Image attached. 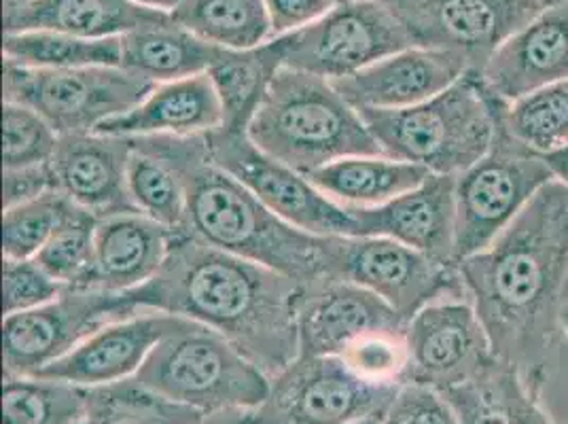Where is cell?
I'll list each match as a JSON object with an SVG mask.
<instances>
[{
    "mask_svg": "<svg viewBox=\"0 0 568 424\" xmlns=\"http://www.w3.org/2000/svg\"><path fill=\"white\" fill-rule=\"evenodd\" d=\"M560 325H562V333H565V337H567L568 342V304H565V307H562V314H560Z\"/></svg>",
    "mask_w": 568,
    "mask_h": 424,
    "instance_id": "48",
    "label": "cell"
},
{
    "mask_svg": "<svg viewBox=\"0 0 568 424\" xmlns=\"http://www.w3.org/2000/svg\"><path fill=\"white\" fill-rule=\"evenodd\" d=\"M272 41L283 67L329 81L412 48L402 22L379 0H342L318 22Z\"/></svg>",
    "mask_w": 568,
    "mask_h": 424,
    "instance_id": "10",
    "label": "cell"
},
{
    "mask_svg": "<svg viewBox=\"0 0 568 424\" xmlns=\"http://www.w3.org/2000/svg\"><path fill=\"white\" fill-rule=\"evenodd\" d=\"M339 2H342V0H339Z\"/></svg>",
    "mask_w": 568,
    "mask_h": 424,
    "instance_id": "51",
    "label": "cell"
},
{
    "mask_svg": "<svg viewBox=\"0 0 568 424\" xmlns=\"http://www.w3.org/2000/svg\"><path fill=\"white\" fill-rule=\"evenodd\" d=\"M176 319L179 316L158 310H139L95 331L72 353L51 363L37 376L81 388L106 386L134 377L158 342L174 327Z\"/></svg>",
    "mask_w": 568,
    "mask_h": 424,
    "instance_id": "20",
    "label": "cell"
},
{
    "mask_svg": "<svg viewBox=\"0 0 568 424\" xmlns=\"http://www.w3.org/2000/svg\"><path fill=\"white\" fill-rule=\"evenodd\" d=\"M405 323L378 295L348 281L323 279L302 286L297 306L300 356H339L358 337Z\"/></svg>",
    "mask_w": 568,
    "mask_h": 424,
    "instance_id": "17",
    "label": "cell"
},
{
    "mask_svg": "<svg viewBox=\"0 0 568 424\" xmlns=\"http://www.w3.org/2000/svg\"><path fill=\"white\" fill-rule=\"evenodd\" d=\"M88 388L39 376H4L2 424H85Z\"/></svg>",
    "mask_w": 568,
    "mask_h": 424,
    "instance_id": "32",
    "label": "cell"
},
{
    "mask_svg": "<svg viewBox=\"0 0 568 424\" xmlns=\"http://www.w3.org/2000/svg\"><path fill=\"white\" fill-rule=\"evenodd\" d=\"M270 397L253 424H344L384 416L402 384H369L337 356H297L270 377Z\"/></svg>",
    "mask_w": 568,
    "mask_h": 424,
    "instance_id": "11",
    "label": "cell"
},
{
    "mask_svg": "<svg viewBox=\"0 0 568 424\" xmlns=\"http://www.w3.org/2000/svg\"><path fill=\"white\" fill-rule=\"evenodd\" d=\"M28 0H2V11H9V9H16V7H20V4H24Z\"/></svg>",
    "mask_w": 568,
    "mask_h": 424,
    "instance_id": "49",
    "label": "cell"
},
{
    "mask_svg": "<svg viewBox=\"0 0 568 424\" xmlns=\"http://www.w3.org/2000/svg\"><path fill=\"white\" fill-rule=\"evenodd\" d=\"M503 123L537 153H549L568 144V79L514 104L503 102Z\"/></svg>",
    "mask_w": 568,
    "mask_h": 424,
    "instance_id": "34",
    "label": "cell"
},
{
    "mask_svg": "<svg viewBox=\"0 0 568 424\" xmlns=\"http://www.w3.org/2000/svg\"><path fill=\"white\" fill-rule=\"evenodd\" d=\"M382 424H460L448 400L423 384H402Z\"/></svg>",
    "mask_w": 568,
    "mask_h": 424,
    "instance_id": "40",
    "label": "cell"
},
{
    "mask_svg": "<svg viewBox=\"0 0 568 424\" xmlns=\"http://www.w3.org/2000/svg\"><path fill=\"white\" fill-rule=\"evenodd\" d=\"M67 286L58 283L37 260H4L2 306L4 316L45 306Z\"/></svg>",
    "mask_w": 568,
    "mask_h": 424,
    "instance_id": "39",
    "label": "cell"
},
{
    "mask_svg": "<svg viewBox=\"0 0 568 424\" xmlns=\"http://www.w3.org/2000/svg\"><path fill=\"white\" fill-rule=\"evenodd\" d=\"M469 71L463 53L412 46L332 83L356 111H402L446 92Z\"/></svg>",
    "mask_w": 568,
    "mask_h": 424,
    "instance_id": "16",
    "label": "cell"
},
{
    "mask_svg": "<svg viewBox=\"0 0 568 424\" xmlns=\"http://www.w3.org/2000/svg\"><path fill=\"white\" fill-rule=\"evenodd\" d=\"M170 16L214 48L253 49L274 39L265 0H181Z\"/></svg>",
    "mask_w": 568,
    "mask_h": 424,
    "instance_id": "29",
    "label": "cell"
},
{
    "mask_svg": "<svg viewBox=\"0 0 568 424\" xmlns=\"http://www.w3.org/2000/svg\"><path fill=\"white\" fill-rule=\"evenodd\" d=\"M283 69L274 41L253 49H221L209 77L223 109L225 132L246 134L274 74Z\"/></svg>",
    "mask_w": 568,
    "mask_h": 424,
    "instance_id": "28",
    "label": "cell"
},
{
    "mask_svg": "<svg viewBox=\"0 0 568 424\" xmlns=\"http://www.w3.org/2000/svg\"><path fill=\"white\" fill-rule=\"evenodd\" d=\"M246 134L263 153L306 176L344 158L384 153L329 79L286 67L274 74Z\"/></svg>",
    "mask_w": 568,
    "mask_h": 424,
    "instance_id": "4",
    "label": "cell"
},
{
    "mask_svg": "<svg viewBox=\"0 0 568 424\" xmlns=\"http://www.w3.org/2000/svg\"><path fill=\"white\" fill-rule=\"evenodd\" d=\"M174 165L187 189L191 236L306 286L327 279L325 236L293 228L214 164L209 137H136Z\"/></svg>",
    "mask_w": 568,
    "mask_h": 424,
    "instance_id": "3",
    "label": "cell"
},
{
    "mask_svg": "<svg viewBox=\"0 0 568 424\" xmlns=\"http://www.w3.org/2000/svg\"><path fill=\"white\" fill-rule=\"evenodd\" d=\"M206 137L214 164L293 228L314 236H358L353 212L314 188L306 174L263 153L248 134L214 130Z\"/></svg>",
    "mask_w": 568,
    "mask_h": 424,
    "instance_id": "13",
    "label": "cell"
},
{
    "mask_svg": "<svg viewBox=\"0 0 568 424\" xmlns=\"http://www.w3.org/2000/svg\"><path fill=\"white\" fill-rule=\"evenodd\" d=\"M139 312L125 293L67 286L45 306L2 321L4 376H37L95 331Z\"/></svg>",
    "mask_w": 568,
    "mask_h": 424,
    "instance_id": "12",
    "label": "cell"
},
{
    "mask_svg": "<svg viewBox=\"0 0 568 424\" xmlns=\"http://www.w3.org/2000/svg\"><path fill=\"white\" fill-rule=\"evenodd\" d=\"M428 174L430 172L420 165L379 153L337 160L314 170L308 179L333 202L353 211L382 206L420 185Z\"/></svg>",
    "mask_w": 568,
    "mask_h": 424,
    "instance_id": "26",
    "label": "cell"
},
{
    "mask_svg": "<svg viewBox=\"0 0 568 424\" xmlns=\"http://www.w3.org/2000/svg\"><path fill=\"white\" fill-rule=\"evenodd\" d=\"M479 77L505 104L568 79V2L541 9L521 26L493 53Z\"/></svg>",
    "mask_w": 568,
    "mask_h": 424,
    "instance_id": "19",
    "label": "cell"
},
{
    "mask_svg": "<svg viewBox=\"0 0 568 424\" xmlns=\"http://www.w3.org/2000/svg\"><path fill=\"white\" fill-rule=\"evenodd\" d=\"M442 395L454 407L460 424H556L520 374L503 361Z\"/></svg>",
    "mask_w": 568,
    "mask_h": 424,
    "instance_id": "27",
    "label": "cell"
},
{
    "mask_svg": "<svg viewBox=\"0 0 568 424\" xmlns=\"http://www.w3.org/2000/svg\"><path fill=\"white\" fill-rule=\"evenodd\" d=\"M402 22L412 46L463 53L471 71L486 62L541 7L535 0H379Z\"/></svg>",
    "mask_w": 568,
    "mask_h": 424,
    "instance_id": "14",
    "label": "cell"
},
{
    "mask_svg": "<svg viewBox=\"0 0 568 424\" xmlns=\"http://www.w3.org/2000/svg\"><path fill=\"white\" fill-rule=\"evenodd\" d=\"M382 151L430 174L458 176L490 149L500 100L479 72L463 74L446 92L402 111H358Z\"/></svg>",
    "mask_w": 568,
    "mask_h": 424,
    "instance_id": "5",
    "label": "cell"
},
{
    "mask_svg": "<svg viewBox=\"0 0 568 424\" xmlns=\"http://www.w3.org/2000/svg\"><path fill=\"white\" fill-rule=\"evenodd\" d=\"M132 141L111 134L60 137L51 158L55 189L95 219L139 212L128 191Z\"/></svg>",
    "mask_w": 568,
    "mask_h": 424,
    "instance_id": "21",
    "label": "cell"
},
{
    "mask_svg": "<svg viewBox=\"0 0 568 424\" xmlns=\"http://www.w3.org/2000/svg\"><path fill=\"white\" fill-rule=\"evenodd\" d=\"M2 58L28 69L53 71L121 67V37L81 39L49 30L4 32Z\"/></svg>",
    "mask_w": 568,
    "mask_h": 424,
    "instance_id": "30",
    "label": "cell"
},
{
    "mask_svg": "<svg viewBox=\"0 0 568 424\" xmlns=\"http://www.w3.org/2000/svg\"><path fill=\"white\" fill-rule=\"evenodd\" d=\"M456 176L428 174L376 209H348L358 236L393 238L442 265L456 263Z\"/></svg>",
    "mask_w": 568,
    "mask_h": 424,
    "instance_id": "18",
    "label": "cell"
},
{
    "mask_svg": "<svg viewBox=\"0 0 568 424\" xmlns=\"http://www.w3.org/2000/svg\"><path fill=\"white\" fill-rule=\"evenodd\" d=\"M467 297L498 361L539 400L545 377L568 353L560 325L568 276V185L547 183L481 253L458 261Z\"/></svg>",
    "mask_w": 568,
    "mask_h": 424,
    "instance_id": "1",
    "label": "cell"
},
{
    "mask_svg": "<svg viewBox=\"0 0 568 424\" xmlns=\"http://www.w3.org/2000/svg\"><path fill=\"white\" fill-rule=\"evenodd\" d=\"M339 0H265L272 37H284L325 18Z\"/></svg>",
    "mask_w": 568,
    "mask_h": 424,
    "instance_id": "41",
    "label": "cell"
},
{
    "mask_svg": "<svg viewBox=\"0 0 568 424\" xmlns=\"http://www.w3.org/2000/svg\"><path fill=\"white\" fill-rule=\"evenodd\" d=\"M223 128V109L213 81L195 74L158 83L132 111L98 128L111 137H200Z\"/></svg>",
    "mask_w": 568,
    "mask_h": 424,
    "instance_id": "22",
    "label": "cell"
},
{
    "mask_svg": "<svg viewBox=\"0 0 568 424\" xmlns=\"http://www.w3.org/2000/svg\"><path fill=\"white\" fill-rule=\"evenodd\" d=\"M77 204L49 191L2 214V260H34Z\"/></svg>",
    "mask_w": 568,
    "mask_h": 424,
    "instance_id": "36",
    "label": "cell"
},
{
    "mask_svg": "<svg viewBox=\"0 0 568 424\" xmlns=\"http://www.w3.org/2000/svg\"><path fill=\"white\" fill-rule=\"evenodd\" d=\"M132 2H136V4H141V7H146V9L164 11V13H172V11L181 4V0H132Z\"/></svg>",
    "mask_w": 568,
    "mask_h": 424,
    "instance_id": "45",
    "label": "cell"
},
{
    "mask_svg": "<svg viewBox=\"0 0 568 424\" xmlns=\"http://www.w3.org/2000/svg\"><path fill=\"white\" fill-rule=\"evenodd\" d=\"M221 48L195 37L166 16L121 37V69L153 85L211 71Z\"/></svg>",
    "mask_w": 568,
    "mask_h": 424,
    "instance_id": "25",
    "label": "cell"
},
{
    "mask_svg": "<svg viewBox=\"0 0 568 424\" xmlns=\"http://www.w3.org/2000/svg\"><path fill=\"white\" fill-rule=\"evenodd\" d=\"M49 191H58L51 162L4 170V179H2V204H4V209L18 206V204L34 200V198L49 193Z\"/></svg>",
    "mask_w": 568,
    "mask_h": 424,
    "instance_id": "42",
    "label": "cell"
},
{
    "mask_svg": "<svg viewBox=\"0 0 568 424\" xmlns=\"http://www.w3.org/2000/svg\"><path fill=\"white\" fill-rule=\"evenodd\" d=\"M405 342L409 353L405 384H423L439 393L481 376L498 361L469 297L423 307L405 325Z\"/></svg>",
    "mask_w": 568,
    "mask_h": 424,
    "instance_id": "15",
    "label": "cell"
},
{
    "mask_svg": "<svg viewBox=\"0 0 568 424\" xmlns=\"http://www.w3.org/2000/svg\"><path fill=\"white\" fill-rule=\"evenodd\" d=\"M166 16L132 0H28L2 11L4 32L49 30L81 39L123 37Z\"/></svg>",
    "mask_w": 568,
    "mask_h": 424,
    "instance_id": "24",
    "label": "cell"
},
{
    "mask_svg": "<svg viewBox=\"0 0 568 424\" xmlns=\"http://www.w3.org/2000/svg\"><path fill=\"white\" fill-rule=\"evenodd\" d=\"M382 421H384V416H365V418H356V421L344 424H382Z\"/></svg>",
    "mask_w": 568,
    "mask_h": 424,
    "instance_id": "46",
    "label": "cell"
},
{
    "mask_svg": "<svg viewBox=\"0 0 568 424\" xmlns=\"http://www.w3.org/2000/svg\"><path fill=\"white\" fill-rule=\"evenodd\" d=\"M202 418L197 410L168 400L136 377L88 388L85 424H197Z\"/></svg>",
    "mask_w": 568,
    "mask_h": 424,
    "instance_id": "33",
    "label": "cell"
},
{
    "mask_svg": "<svg viewBox=\"0 0 568 424\" xmlns=\"http://www.w3.org/2000/svg\"><path fill=\"white\" fill-rule=\"evenodd\" d=\"M95 225L92 212L74 206L34 260L64 286H94Z\"/></svg>",
    "mask_w": 568,
    "mask_h": 424,
    "instance_id": "35",
    "label": "cell"
},
{
    "mask_svg": "<svg viewBox=\"0 0 568 424\" xmlns=\"http://www.w3.org/2000/svg\"><path fill=\"white\" fill-rule=\"evenodd\" d=\"M132 141L128 162V191L134 209L179 232L187 225V189L181 172L141 139Z\"/></svg>",
    "mask_w": 568,
    "mask_h": 424,
    "instance_id": "31",
    "label": "cell"
},
{
    "mask_svg": "<svg viewBox=\"0 0 568 424\" xmlns=\"http://www.w3.org/2000/svg\"><path fill=\"white\" fill-rule=\"evenodd\" d=\"M554 181L544 153L518 141L503 123L490 149L456 176V263L486 251Z\"/></svg>",
    "mask_w": 568,
    "mask_h": 424,
    "instance_id": "7",
    "label": "cell"
},
{
    "mask_svg": "<svg viewBox=\"0 0 568 424\" xmlns=\"http://www.w3.org/2000/svg\"><path fill=\"white\" fill-rule=\"evenodd\" d=\"M541 9H549V7H558V4H567L568 0H535Z\"/></svg>",
    "mask_w": 568,
    "mask_h": 424,
    "instance_id": "47",
    "label": "cell"
},
{
    "mask_svg": "<svg viewBox=\"0 0 568 424\" xmlns=\"http://www.w3.org/2000/svg\"><path fill=\"white\" fill-rule=\"evenodd\" d=\"M565 304H568V276L567 283H565Z\"/></svg>",
    "mask_w": 568,
    "mask_h": 424,
    "instance_id": "50",
    "label": "cell"
},
{
    "mask_svg": "<svg viewBox=\"0 0 568 424\" xmlns=\"http://www.w3.org/2000/svg\"><path fill=\"white\" fill-rule=\"evenodd\" d=\"M545 162L549 165L551 174L556 181L568 185V144L560 147V149H554L549 153H544Z\"/></svg>",
    "mask_w": 568,
    "mask_h": 424,
    "instance_id": "43",
    "label": "cell"
},
{
    "mask_svg": "<svg viewBox=\"0 0 568 424\" xmlns=\"http://www.w3.org/2000/svg\"><path fill=\"white\" fill-rule=\"evenodd\" d=\"M125 295L136 310L183 316L221 333L267 377L300 356L302 284L211 246L187 230L174 232L162 270Z\"/></svg>",
    "mask_w": 568,
    "mask_h": 424,
    "instance_id": "2",
    "label": "cell"
},
{
    "mask_svg": "<svg viewBox=\"0 0 568 424\" xmlns=\"http://www.w3.org/2000/svg\"><path fill=\"white\" fill-rule=\"evenodd\" d=\"M4 170L48 164L58 149V132L37 111L4 102L2 113Z\"/></svg>",
    "mask_w": 568,
    "mask_h": 424,
    "instance_id": "38",
    "label": "cell"
},
{
    "mask_svg": "<svg viewBox=\"0 0 568 424\" xmlns=\"http://www.w3.org/2000/svg\"><path fill=\"white\" fill-rule=\"evenodd\" d=\"M174 232L141 212L98 219L94 286L128 293L149 283L164 265Z\"/></svg>",
    "mask_w": 568,
    "mask_h": 424,
    "instance_id": "23",
    "label": "cell"
},
{
    "mask_svg": "<svg viewBox=\"0 0 568 424\" xmlns=\"http://www.w3.org/2000/svg\"><path fill=\"white\" fill-rule=\"evenodd\" d=\"M197 424H253V412H244V410L219 412V414L204 416Z\"/></svg>",
    "mask_w": 568,
    "mask_h": 424,
    "instance_id": "44",
    "label": "cell"
},
{
    "mask_svg": "<svg viewBox=\"0 0 568 424\" xmlns=\"http://www.w3.org/2000/svg\"><path fill=\"white\" fill-rule=\"evenodd\" d=\"M136 380L204 416L255 412L270 397V377L221 333L179 316L142 363Z\"/></svg>",
    "mask_w": 568,
    "mask_h": 424,
    "instance_id": "6",
    "label": "cell"
},
{
    "mask_svg": "<svg viewBox=\"0 0 568 424\" xmlns=\"http://www.w3.org/2000/svg\"><path fill=\"white\" fill-rule=\"evenodd\" d=\"M153 88L121 67L53 71L2 64L4 102L37 111L58 137L98 132L106 121L132 111Z\"/></svg>",
    "mask_w": 568,
    "mask_h": 424,
    "instance_id": "8",
    "label": "cell"
},
{
    "mask_svg": "<svg viewBox=\"0 0 568 424\" xmlns=\"http://www.w3.org/2000/svg\"><path fill=\"white\" fill-rule=\"evenodd\" d=\"M337 359L369 384H405L409 363L405 327L372 331L353 342Z\"/></svg>",
    "mask_w": 568,
    "mask_h": 424,
    "instance_id": "37",
    "label": "cell"
},
{
    "mask_svg": "<svg viewBox=\"0 0 568 424\" xmlns=\"http://www.w3.org/2000/svg\"><path fill=\"white\" fill-rule=\"evenodd\" d=\"M327 279L358 284L407 325L423 307L467 297L458 265H442L384 236H325Z\"/></svg>",
    "mask_w": 568,
    "mask_h": 424,
    "instance_id": "9",
    "label": "cell"
}]
</instances>
